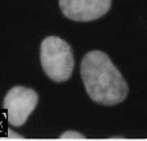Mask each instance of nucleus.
Returning <instances> with one entry per match:
<instances>
[{
    "instance_id": "1",
    "label": "nucleus",
    "mask_w": 147,
    "mask_h": 141,
    "mask_svg": "<svg viewBox=\"0 0 147 141\" xmlns=\"http://www.w3.org/2000/svg\"><path fill=\"white\" fill-rule=\"evenodd\" d=\"M80 73L89 98L101 105H116L125 100L128 85L107 54L93 50L81 61Z\"/></svg>"
},
{
    "instance_id": "6",
    "label": "nucleus",
    "mask_w": 147,
    "mask_h": 141,
    "mask_svg": "<svg viewBox=\"0 0 147 141\" xmlns=\"http://www.w3.org/2000/svg\"><path fill=\"white\" fill-rule=\"evenodd\" d=\"M8 136L12 137V139H25L23 136H21L20 134H16V132L12 131V130H9V131H8Z\"/></svg>"
},
{
    "instance_id": "5",
    "label": "nucleus",
    "mask_w": 147,
    "mask_h": 141,
    "mask_svg": "<svg viewBox=\"0 0 147 141\" xmlns=\"http://www.w3.org/2000/svg\"><path fill=\"white\" fill-rule=\"evenodd\" d=\"M58 139H61V140H85L86 137L76 131H66V132H63Z\"/></svg>"
},
{
    "instance_id": "4",
    "label": "nucleus",
    "mask_w": 147,
    "mask_h": 141,
    "mask_svg": "<svg viewBox=\"0 0 147 141\" xmlns=\"http://www.w3.org/2000/svg\"><path fill=\"white\" fill-rule=\"evenodd\" d=\"M111 3L112 0H59V8L69 19L90 22L106 14Z\"/></svg>"
},
{
    "instance_id": "2",
    "label": "nucleus",
    "mask_w": 147,
    "mask_h": 141,
    "mask_svg": "<svg viewBox=\"0 0 147 141\" xmlns=\"http://www.w3.org/2000/svg\"><path fill=\"white\" fill-rule=\"evenodd\" d=\"M40 62L45 74L54 82L69 80L75 66L71 46L58 36H48L41 41Z\"/></svg>"
},
{
    "instance_id": "3",
    "label": "nucleus",
    "mask_w": 147,
    "mask_h": 141,
    "mask_svg": "<svg viewBox=\"0 0 147 141\" xmlns=\"http://www.w3.org/2000/svg\"><path fill=\"white\" fill-rule=\"evenodd\" d=\"M39 95L35 90L25 86H14L7 92L3 106L7 110V118L12 126L21 127L26 123L30 114L35 110Z\"/></svg>"
}]
</instances>
